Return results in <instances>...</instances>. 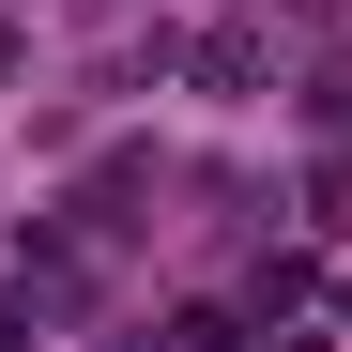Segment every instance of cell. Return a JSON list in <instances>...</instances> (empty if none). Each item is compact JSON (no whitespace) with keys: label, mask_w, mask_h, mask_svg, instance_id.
Instances as JSON below:
<instances>
[{"label":"cell","mask_w":352,"mask_h":352,"mask_svg":"<svg viewBox=\"0 0 352 352\" xmlns=\"http://www.w3.org/2000/svg\"><path fill=\"white\" fill-rule=\"evenodd\" d=\"M0 352H31V291H16V307H0Z\"/></svg>","instance_id":"6da1fadb"}]
</instances>
